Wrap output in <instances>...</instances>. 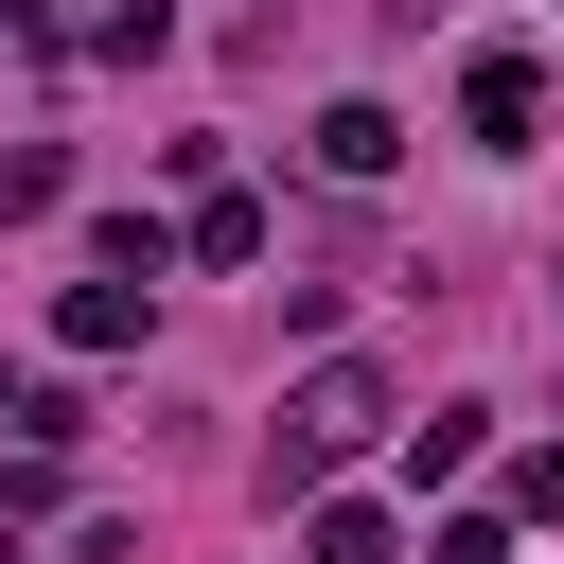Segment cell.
Returning <instances> with one entry per match:
<instances>
[{
	"instance_id": "cell-4",
	"label": "cell",
	"mask_w": 564,
	"mask_h": 564,
	"mask_svg": "<svg viewBox=\"0 0 564 564\" xmlns=\"http://www.w3.org/2000/svg\"><path fill=\"white\" fill-rule=\"evenodd\" d=\"M141 317H159V282H70V352H123Z\"/></svg>"
},
{
	"instance_id": "cell-2",
	"label": "cell",
	"mask_w": 564,
	"mask_h": 564,
	"mask_svg": "<svg viewBox=\"0 0 564 564\" xmlns=\"http://www.w3.org/2000/svg\"><path fill=\"white\" fill-rule=\"evenodd\" d=\"M458 106H476V141L511 159V141L546 123V70H529V53H476V70H458Z\"/></svg>"
},
{
	"instance_id": "cell-5",
	"label": "cell",
	"mask_w": 564,
	"mask_h": 564,
	"mask_svg": "<svg viewBox=\"0 0 564 564\" xmlns=\"http://www.w3.org/2000/svg\"><path fill=\"white\" fill-rule=\"evenodd\" d=\"M194 264H264V194H212L194 212Z\"/></svg>"
},
{
	"instance_id": "cell-6",
	"label": "cell",
	"mask_w": 564,
	"mask_h": 564,
	"mask_svg": "<svg viewBox=\"0 0 564 564\" xmlns=\"http://www.w3.org/2000/svg\"><path fill=\"white\" fill-rule=\"evenodd\" d=\"M317 564H388V511H370V494H335V511H317Z\"/></svg>"
},
{
	"instance_id": "cell-3",
	"label": "cell",
	"mask_w": 564,
	"mask_h": 564,
	"mask_svg": "<svg viewBox=\"0 0 564 564\" xmlns=\"http://www.w3.org/2000/svg\"><path fill=\"white\" fill-rule=\"evenodd\" d=\"M388 159H405L388 106H317V176H388Z\"/></svg>"
},
{
	"instance_id": "cell-7",
	"label": "cell",
	"mask_w": 564,
	"mask_h": 564,
	"mask_svg": "<svg viewBox=\"0 0 564 564\" xmlns=\"http://www.w3.org/2000/svg\"><path fill=\"white\" fill-rule=\"evenodd\" d=\"M0 35H53V0H0Z\"/></svg>"
},
{
	"instance_id": "cell-8",
	"label": "cell",
	"mask_w": 564,
	"mask_h": 564,
	"mask_svg": "<svg viewBox=\"0 0 564 564\" xmlns=\"http://www.w3.org/2000/svg\"><path fill=\"white\" fill-rule=\"evenodd\" d=\"M0 564H18V511H0Z\"/></svg>"
},
{
	"instance_id": "cell-1",
	"label": "cell",
	"mask_w": 564,
	"mask_h": 564,
	"mask_svg": "<svg viewBox=\"0 0 564 564\" xmlns=\"http://www.w3.org/2000/svg\"><path fill=\"white\" fill-rule=\"evenodd\" d=\"M370 423H388V370H317V388L282 405V476H317V458H352Z\"/></svg>"
}]
</instances>
